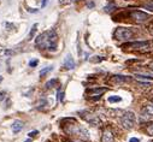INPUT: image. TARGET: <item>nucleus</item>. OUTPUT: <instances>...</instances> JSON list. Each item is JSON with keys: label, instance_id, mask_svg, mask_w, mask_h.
Returning <instances> with one entry per match:
<instances>
[{"label": "nucleus", "instance_id": "obj_32", "mask_svg": "<svg viewBox=\"0 0 153 142\" xmlns=\"http://www.w3.org/2000/svg\"><path fill=\"white\" fill-rule=\"evenodd\" d=\"M93 6H94V3H89L88 4V7H93Z\"/></svg>", "mask_w": 153, "mask_h": 142}, {"label": "nucleus", "instance_id": "obj_15", "mask_svg": "<svg viewBox=\"0 0 153 142\" xmlns=\"http://www.w3.org/2000/svg\"><path fill=\"white\" fill-rule=\"evenodd\" d=\"M13 54H16V52L12 50H0V55L3 57H11Z\"/></svg>", "mask_w": 153, "mask_h": 142}, {"label": "nucleus", "instance_id": "obj_12", "mask_svg": "<svg viewBox=\"0 0 153 142\" xmlns=\"http://www.w3.org/2000/svg\"><path fill=\"white\" fill-rule=\"evenodd\" d=\"M88 92L92 93V94H94L95 99H99L100 95H101L104 92H106V88H94V89H89Z\"/></svg>", "mask_w": 153, "mask_h": 142}, {"label": "nucleus", "instance_id": "obj_28", "mask_svg": "<svg viewBox=\"0 0 153 142\" xmlns=\"http://www.w3.org/2000/svg\"><path fill=\"white\" fill-rule=\"evenodd\" d=\"M68 3H70V0H59V4H60V5H65V4H68Z\"/></svg>", "mask_w": 153, "mask_h": 142}, {"label": "nucleus", "instance_id": "obj_27", "mask_svg": "<svg viewBox=\"0 0 153 142\" xmlns=\"http://www.w3.org/2000/svg\"><path fill=\"white\" fill-rule=\"evenodd\" d=\"M5 95H6L5 92H0V101H3L5 99Z\"/></svg>", "mask_w": 153, "mask_h": 142}, {"label": "nucleus", "instance_id": "obj_34", "mask_svg": "<svg viewBox=\"0 0 153 142\" xmlns=\"http://www.w3.org/2000/svg\"><path fill=\"white\" fill-rule=\"evenodd\" d=\"M0 81H3V76H0Z\"/></svg>", "mask_w": 153, "mask_h": 142}, {"label": "nucleus", "instance_id": "obj_17", "mask_svg": "<svg viewBox=\"0 0 153 142\" xmlns=\"http://www.w3.org/2000/svg\"><path fill=\"white\" fill-rule=\"evenodd\" d=\"M53 70V66H47V67H44L41 71H40V76L41 77H44V76H46L50 71H52Z\"/></svg>", "mask_w": 153, "mask_h": 142}, {"label": "nucleus", "instance_id": "obj_13", "mask_svg": "<svg viewBox=\"0 0 153 142\" xmlns=\"http://www.w3.org/2000/svg\"><path fill=\"white\" fill-rule=\"evenodd\" d=\"M135 76L142 80H153V74H148V72H136Z\"/></svg>", "mask_w": 153, "mask_h": 142}, {"label": "nucleus", "instance_id": "obj_9", "mask_svg": "<svg viewBox=\"0 0 153 142\" xmlns=\"http://www.w3.org/2000/svg\"><path fill=\"white\" fill-rule=\"evenodd\" d=\"M101 142H113V134L111 130H105L101 137Z\"/></svg>", "mask_w": 153, "mask_h": 142}, {"label": "nucleus", "instance_id": "obj_18", "mask_svg": "<svg viewBox=\"0 0 153 142\" xmlns=\"http://www.w3.org/2000/svg\"><path fill=\"white\" fill-rule=\"evenodd\" d=\"M36 28H37V24H34L33 28H31V30H30V33H29V36H28L29 40H31V39L34 38V35H35V33H36Z\"/></svg>", "mask_w": 153, "mask_h": 142}, {"label": "nucleus", "instance_id": "obj_33", "mask_svg": "<svg viewBox=\"0 0 153 142\" xmlns=\"http://www.w3.org/2000/svg\"><path fill=\"white\" fill-rule=\"evenodd\" d=\"M149 67H151V69L153 70V63H151V64H149Z\"/></svg>", "mask_w": 153, "mask_h": 142}, {"label": "nucleus", "instance_id": "obj_11", "mask_svg": "<svg viewBox=\"0 0 153 142\" xmlns=\"http://www.w3.org/2000/svg\"><path fill=\"white\" fill-rule=\"evenodd\" d=\"M142 115L145 117H152L153 116V105H147L142 109Z\"/></svg>", "mask_w": 153, "mask_h": 142}, {"label": "nucleus", "instance_id": "obj_6", "mask_svg": "<svg viewBox=\"0 0 153 142\" xmlns=\"http://www.w3.org/2000/svg\"><path fill=\"white\" fill-rule=\"evenodd\" d=\"M130 17H131V19L134 22L140 24V23H145L149 18V15L146 13V12H142V11H133L130 13Z\"/></svg>", "mask_w": 153, "mask_h": 142}, {"label": "nucleus", "instance_id": "obj_24", "mask_svg": "<svg viewBox=\"0 0 153 142\" xmlns=\"http://www.w3.org/2000/svg\"><path fill=\"white\" fill-rule=\"evenodd\" d=\"M147 29H148V31H149V34H152L153 35V21L148 24V27H147Z\"/></svg>", "mask_w": 153, "mask_h": 142}, {"label": "nucleus", "instance_id": "obj_8", "mask_svg": "<svg viewBox=\"0 0 153 142\" xmlns=\"http://www.w3.org/2000/svg\"><path fill=\"white\" fill-rule=\"evenodd\" d=\"M64 67L68 69V70L75 69V60H74V58H72L71 54H66V57L64 59Z\"/></svg>", "mask_w": 153, "mask_h": 142}, {"label": "nucleus", "instance_id": "obj_16", "mask_svg": "<svg viewBox=\"0 0 153 142\" xmlns=\"http://www.w3.org/2000/svg\"><path fill=\"white\" fill-rule=\"evenodd\" d=\"M57 84H58V80H57V78H53V80H51V81L46 82V88L51 89V88L57 87Z\"/></svg>", "mask_w": 153, "mask_h": 142}, {"label": "nucleus", "instance_id": "obj_29", "mask_svg": "<svg viewBox=\"0 0 153 142\" xmlns=\"http://www.w3.org/2000/svg\"><path fill=\"white\" fill-rule=\"evenodd\" d=\"M129 142H140V141H139V138H136V137H131V138L129 140Z\"/></svg>", "mask_w": 153, "mask_h": 142}, {"label": "nucleus", "instance_id": "obj_26", "mask_svg": "<svg viewBox=\"0 0 153 142\" xmlns=\"http://www.w3.org/2000/svg\"><path fill=\"white\" fill-rule=\"evenodd\" d=\"M37 134H39V131H36V130H35V131H30V132L28 134V136H29V137H34V136H36Z\"/></svg>", "mask_w": 153, "mask_h": 142}, {"label": "nucleus", "instance_id": "obj_14", "mask_svg": "<svg viewBox=\"0 0 153 142\" xmlns=\"http://www.w3.org/2000/svg\"><path fill=\"white\" fill-rule=\"evenodd\" d=\"M112 81H114V82H118V83H121V82H127V81H129V78H128L127 76H121V75H116V76H113V77H112Z\"/></svg>", "mask_w": 153, "mask_h": 142}, {"label": "nucleus", "instance_id": "obj_2", "mask_svg": "<svg viewBox=\"0 0 153 142\" xmlns=\"http://www.w3.org/2000/svg\"><path fill=\"white\" fill-rule=\"evenodd\" d=\"M64 130L69 134V135H75L76 137H79L81 140H89V132L87 131V129H85L83 126L81 125H77V124H72V125H69V128H65L64 126Z\"/></svg>", "mask_w": 153, "mask_h": 142}, {"label": "nucleus", "instance_id": "obj_7", "mask_svg": "<svg viewBox=\"0 0 153 142\" xmlns=\"http://www.w3.org/2000/svg\"><path fill=\"white\" fill-rule=\"evenodd\" d=\"M85 115H86V116H83V118H85L91 125H93V126H99V125H100L101 121H100V118H99L98 116L92 115V113H88V112H85Z\"/></svg>", "mask_w": 153, "mask_h": 142}, {"label": "nucleus", "instance_id": "obj_30", "mask_svg": "<svg viewBox=\"0 0 153 142\" xmlns=\"http://www.w3.org/2000/svg\"><path fill=\"white\" fill-rule=\"evenodd\" d=\"M47 1H48V0H42V4H41V7H45V6H46V4H47Z\"/></svg>", "mask_w": 153, "mask_h": 142}, {"label": "nucleus", "instance_id": "obj_20", "mask_svg": "<svg viewBox=\"0 0 153 142\" xmlns=\"http://www.w3.org/2000/svg\"><path fill=\"white\" fill-rule=\"evenodd\" d=\"M146 130H147V132H148L151 136H153V122L149 123V124L146 126Z\"/></svg>", "mask_w": 153, "mask_h": 142}, {"label": "nucleus", "instance_id": "obj_4", "mask_svg": "<svg viewBox=\"0 0 153 142\" xmlns=\"http://www.w3.org/2000/svg\"><path fill=\"white\" fill-rule=\"evenodd\" d=\"M134 36V34L130 29L128 28H123V27H120L114 30L113 33V38L116 39L117 41H128L130 40L131 38Z\"/></svg>", "mask_w": 153, "mask_h": 142}, {"label": "nucleus", "instance_id": "obj_5", "mask_svg": "<svg viewBox=\"0 0 153 142\" xmlns=\"http://www.w3.org/2000/svg\"><path fill=\"white\" fill-rule=\"evenodd\" d=\"M124 48H130L135 51H147L149 48V42L147 41H139V42H130L123 46Z\"/></svg>", "mask_w": 153, "mask_h": 142}, {"label": "nucleus", "instance_id": "obj_10", "mask_svg": "<svg viewBox=\"0 0 153 142\" xmlns=\"http://www.w3.org/2000/svg\"><path fill=\"white\" fill-rule=\"evenodd\" d=\"M23 126H24V124H23L22 121H15V122L12 123V131H13L15 134H17V132H19V131L23 129Z\"/></svg>", "mask_w": 153, "mask_h": 142}, {"label": "nucleus", "instance_id": "obj_31", "mask_svg": "<svg viewBox=\"0 0 153 142\" xmlns=\"http://www.w3.org/2000/svg\"><path fill=\"white\" fill-rule=\"evenodd\" d=\"M29 12H33V13H36V12H37V10H36V9H29Z\"/></svg>", "mask_w": 153, "mask_h": 142}, {"label": "nucleus", "instance_id": "obj_23", "mask_svg": "<svg viewBox=\"0 0 153 142\" xmlns=\"http://www.w3.org/2000/svg\"><path fill=\"white\" fill-rule=\"evenodd\" d=\"M4 25L7 28L6 30H12V29L15 28V25H13V24H11V23H4Z\"/></svg>", "mask_w": 153, "mask_h": 142}, {"label": "nucleus", "instance_id": "obj_19", "mask_svg": "<svg viewBox=\"0 0 153 142\" xmlns=\"http://www.w3.org/2000/svg\"><path fill=\"white\" fill-rule=\"evenodd\" d=\"M121 100H122V98L121 96H117V95H113V96H110L108 98V102H118Z\"/></svg>", "mask_w": 153, "mask_h": 142}, {"label": "nucleus", "instance_id": "obj_22", "mask_svg": "<svg viewBox=\"0 0 153 142\" xmlns=\"http://www.w3.org/2000/svg\"><path fill=\"white\" fill-rule=\"evenodd\" d=\"M143 7L147 9V10H149V11H153V3H152V1H151V3H147V4L143 5Z\"/></svg>", "mask_w": 153, "mask_h": 142}, {"label": "nucleus", "instance_id": "obj_35", "mask_svg": "<svg viewBox=\"0 0 153 142\" xmlns=\"http://www.w3.org/2000/svg\"><path fill=\"white\" fill-rule=\"evenodd\" d=\"M149 142H153V140H152V141H149Z\"/></svg>", "mask_w": 153, "mask_h": 142}, {"label": "nucleus", "instance_id": "obj_36", "mask_svg": "<svg viewBox=\"0 0 153 142\" xmlns=\"http://www.w3.org/2000/svg\"><path fill=\"white\" fill-rule=\"evenodd\" d=\"M76 1H79V0H76Z\"/></svg>", "mask_w": 153, "mask_h": 142}, {"label": "nucleus", "instance_id": "obj_21", "mask_svg": "<svg viewBox=\"0 0 153 142\" xmlns=\"http://www.w3.org/2000/svg\"><path fill=\"white\" fill-rule=\"evenodd\" d=\"M57 100L58 101H63L64 100V93L62 90H58V93H57Z\"/></svg>", "mask_w": 153, "mask_h": 142}, {"label": "nucleus", "instance_id": "obj_25", "mask_svg": "<svg viewBox=\"0 0 153 142\" xmlns=\"http://www.w3.org/2000/svg\"><path fill=\"white\" fill-rule=\"evenodd\" d=\"M36 65H37V60H36V59H35V60H30V61H29V66H30V67H35Z\"/></svg>", "mask_w": 153, "mask_h": 142}, {"label": "nucleus", "instance_id": "obj_1", "mask_svg": "<svg viewBox=\"0 0 153 142\" xmlns=\"http://www.w3.org/2000/svg\"><path fill=\"white\" fill-rule=\"evenodd\" d=\"M35 45L40 50H48V51H56L58 46V35L54 29H50L47 31H44L40 34L37 39L35 40Z\"/></svg>", "mask_w": 153, "mask_h": 142}, {"label": "nucleus", "instance_id": "obj_3", "mask_svg": "<svg viewBox=\"0 0 153 142\" xmlns=\"http://www.w3.org/2000/svg\"><path fill=\"white\" fill-rule=\"evenodd\" d=\"M120 122H121V125H122L124 129L130 130V129H133L134 125H135L136 117H135L134 112H131V111H127V112H124V113L121 116Z\"/></svg>", "mask_w": 153, "mask_h": 142}]
</instances>
